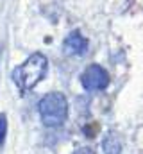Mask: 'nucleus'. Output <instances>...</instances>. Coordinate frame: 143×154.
I'll use <instances>...</instances> for the list:
<instances>
[{
	"instance_id": "obj_1",
	"label": "nucleus",
	"mask_w": 143,
	"mask_h": 154,
	"mask_svg": "<svg viewBox=\"0 0 143 154\" xmlns=\"http://www.w3.org/2000/svg\"><path fill=\"white\" fill-rule=\"evenodd\" d=\"M47 68H48L47 57L43 54L36 52L32 56H29L20 66H16L11 75H13L14 84L20 88V91L25 93V91H31L41 79H45Z\"/></svg>"
},
{
	"instance_id": "obj_2",
	"label": "nucleus",
	"mask_w": 143,
	"mask_h": 154,
	"mask_svg": "<svg viewBox=\"0 0 143 154\" xmlns=\"http://www.w3.org/2000/svg\"><path fill=\"white\" fill-rule=\"evenodd\" d=\"M39 115L47 127H59L68 118V100L61 91H50L39 100Z\"/></svg>"
},
{
	"instance_id": "obj_3",
	"label": "nucleus",
	"mask_w": 143,
	"mask_h": 154,
	"mask_svg": "<svg viewBox=\"0 0 143 154\" xmlns=\"http://www.w3.org/2000/svg\"><path fill=\"white\" fill-rule=\"evenodd\" d=\"M81 82L88 91H99V90H106L109 86V74L106 68H102L100 65H90L82 75H81Z\"/></svg>"
},
{
	"instance_id": "obj_4",
	"label": "nucleus",
	"mask_w": 143,
	"mask_h": 154,
	"mask_svg": "<svg viewBox=\"0 0 143 154\" xmlns=\"http://www.w3.org/2000/svg\"><path fill=\"white\" fill-rule=\"evenodd\" d=\"M86 48H88V39L79 31L70 32L63 41V50H65L66 56H81V54L86 52Z\"/></svg>"
},
{
	"instance_id": "obj_5",
	"label": "nucleus",
	"mask_w": 143,
	"mask_h": 154,
	"mask_svg": "<svg viewBox=\"0 0 143 154\" xmlns=\"http://www.w3.org/2000/svg\"><path fill=\"white\" fill-rule=\"evenodd\" d=\"M102 147H104V152L106 154H120V151H122V140H120L118 134L109 133L106 138H104Z\"/></svg>"
},
{
	"instance_id": "obj_6",
	"label": "nucleus",
	"mask_w": 143,
	"mask_h": 154,
	"mask_svg": "<svg viewBox=\"0 0 143 154\" xmlns=\"http://www.w3.org/2000/svg\"><path fill=\"white\" fill-rule=\"evenodd\" d=\"M5 133H7V116L2 113L0 115V147L5 142Z\"/></svg>"
},
{
	"instance_id": "obj_7",
	"label": "nucleus",
	"mask_w": 143,
	"mask_h": 154,
	"mask_svg": "<svg viewBox=\"0 0 143 154\" xmlns=\"http://www.w3.org/2000/svg\"><path fill=\"white\" fill-rule=\"evenodd\" d=\"M73 154H95V151L91 147H79Z\"/></svg>"
}]
</instances>
